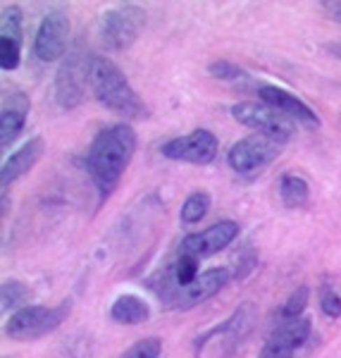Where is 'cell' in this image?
I'll use <instances>...</instances> for the list:
<instances>
[{
    "mask_svg": "<svg viewBox=\"0 0 341 358\" xmlns=\"http://www.w3.org/2000/svg\"><path fill=\"white\" fill-rule=\"evenodd\" d=\"M89 89L96 101L110 113L126 120H146L148 106L141 101L136 89L126 79V74L115 65L110 57L91 55L89 57Z\"/></svg>",
    "mask_w": 341,
    "mask_h": 358,
    "instance_id": "2",
    "label": "cell"
},
{
    "mask_svg": "<svg viewBox=\"0 0 341 358\" xmlns=\"http://www.w3.org/2000/svg\"><path fill=\"white\" fill-rule=\"evenodd\" d=\"M69 313H72L69 299L55 306H27L10 315V320L5 322V334L15 342H36V339L55 332L69 317Z\"/></svg>",
    "mask_w": 341,
    "mask_h": 358,
    "instance_id": "4",
    "label": "cell"
},
{
    "mask_svg": "<svg viewBox=\"0 0 341 358\" xmlns=\"http://www.w3.org/2000/svg\"><path fill=\"white\" fill-rule=\"evenodd\" d=\"M160 356H163V339L146 337V339H138L134 346H129L119 358H160Z\"/></svg>",
    "mask_w": 341,
    "mask_h": 358,
    "instance_id": "24",
    "label": "cell"
},
{
    "mask_svg": "<svg viewBox=\"0 0 341 358\" xmlns=\"http://www.w3.org/2000/svg\"><path fill=\"white\" fill-rule=\"evenodd\" d=\"M280 199L286 208H303L310 201V184L300 175L286 172L280 179Z\"/></svg>",
    "mask_w": 341,
    "mask_h": 358,
    "instance_id": "18",
    "label": "cell"
},
{
    "mask_svg": "<svg viewBox=\"0 0 341 358\" xmlns=\"http://www.w3.org/2000/svg\"><path fill=\"white\" fill-rule=\"evenodd\" d=\"M322 50H325L327 55H332L334 60H341V41H329L322 45Z\"/></svg>",
    "mask_w": 341,
    "mask_h": 358,
    "instance_id": "27",
    "label": "cell"
},
{
    "mask_svg": "<svg viewBox=\"0 0 341 358\" xmlns=\"http://www.w3.org/2000/svg\"><path fill=\"white\" fill-rule=\"evenodd\" d=\"M45 151V141L41 136H34L29 141L22 143L17 151L5 158L3 163V170H0V184H3V194H8V189L13 187L17 179H22L31 170L34 165L41 160V155Z\"/></svg>",
    "mask_w": 341,
    "mask_h": 358,
    "instance_id": "16",
    "label": "cell"
},
{
    "mask_svg": "<svg viewBox=\"0 0 341 358\" xmlns=\"http://www.w3.org/2000/svg\"><path fill=\"white\" fill-rule=\"evenodd\" d=\"M313 332V320L310 317H298V320L280 322L273 334L265 339L258 358H293V354L310 339Z\"/></svg>",
    "mask_w": 341,
    "mask_h": 358,
    "instance_id": "11",
    "label": "cell"
},
{
    "mask_svg": "<svg viewBox=\"0 0 341 358\" xmlns=\"http://www.w3.org/2000/svg\"><path fill=\"white\" fill-rule=\"evenodd\" d=\"M232 280V273L229 268L219 265V268H210V270H203L198 280L189 287H175L170 282L160 280L158 275H150L146 280V287L150 292L158 296V301L170 310H191L196 306L210 301L212 296H217L224 287L229 285Z\"/></svg>",
    "mask_w": 341,
    "mask_h": 358,
    "instance_id": "3",
    "label": "cell"
},
{
    "mask_svg": "<svg viewBox=\"0 0 341 358\" xmlns=\"http://www.w3.org/2000/svg\"><path fill=\"white\" fill-rule=\"evenodd\" d=\"M280 146L282 143H277L263 134L246 136L229 148L227 163L239 175H253V172H260L263 167L273 165L280 158Z\"/></svg>",
    "mask_w": 341,
    "mask_h": 358,
    "instance_id": "8",
    "label": "cell"
},
{
    "mask_svg": "<svg viewBox=\"0 0 341 358\" xmlns=\"http://www.w3.org/2000/svg\"><path fill=\"white\" fill-rule=\"evenodd\" d=\"M143 10L138 5H117V8L108 10L101 20V43L110 53H119L126 50L138 38V31L143 27Z\"/></svg>",
    "mask_w": 341,
    "mask_h": 358,
    "instance_id": "7",
    "label": "cell"
},
{
    "mask_svg": "<svg viewBox=\"0 0 341 358\" xmlns=\"http://www.w3.org/2000/svg\"><path fill=\"white\" fill-rule=\"evenodd\" d=\"M138 136L129 124H110L101 129L86 151V172L94 182L98 199L108 201L122 182L126 167L136 153Z\"/></svg>",
    "mask_w": 341,
    "mask_h": 358,
    "instance_id": "1",
    "label": "cell"
},
{
    "mask_svg": "<svg viewBox=\"0 0 341 358\" xmlns=\"http://www.w3.org/2000/svg\"><path fill=\"white\" fill-rule=\"evenodd\" d=\"M208 74L212 79H219V82H244V79H248L246 69H241L229 60H212L208 65Z\"/></svg>",
    "mask_w": 341,
    "mask_h": 358,
    "instance_id": "23",
    "label": "cell"
},
{
    "mask_svg": "<svg viewBox=\"0 0 341 358\" xmlns=\"http://www.w3.org/2000/svg\"><path fill=\"white\" fill-rule=\"evenodd\" d=\"M236 236H239V224L234 220H222L205 227L203 232L184 236L182 244H179V253H187V256H194L201 261V258L215 256L222 248H227Z\"/></svg>",
    "mask_w": 341,
    "mask_h": 358,
    "instance_id": "12",
    "label": "cell"
},
{
    "mask_svg": "<svg viewBox=\"0 0 341 358\" xmlns=\"http://www.w3.org/2000/svg\"><path fill=\"white\" fill-rule=\"evenodd\" d=\"M308 301H310L308 287L303 285V287H298V289H293L280 308V322H289V320H298V317H303V310H305V306H308Z\"/></svg>",
    "mask_w": 341,
    "mask_h": 358,
    "instance_id": "21",
    "label": "cell"
},
{
    "mask_svg": "<svg viewBox=\"0 0 341 358\" xmlns=\"http://www.w3.org/2000/svg\"><path fill=\"white\" fill-rule=\"evenodd\" d=\"M317 301H320V308L322 313H325L329 320H339L341 317V294L334 289V285H320V289H317Z\"/></svg>",
    "mask_w": 341,
    "mask_h": 358,
    "instance_id": "22",
    "label": "cell"
},
{
    "mask_svg": "<svg viewBox=\"0 0 341 358\" xmlns=\"http://www.w3.org/2000/svg\"><path fill=\"white\" fill-rule=\"evenodd\" d=\"M69 41V20L65 10H50L41 20L34 36V55L41 62H55L65 57Z\"/></svg>",
    "mask_w": 341,
    "mask_h": 358,
    "instance_id": "10",
    "label": "cell"
},
{
    "mask_svg": "<svg viewBox=\"0 0 341 358\" xmlns=\"http://www.w3.org/2000/svg\"><path fill=\"white\" fill-rule=\"evenodd\" d=\"M29 287L22 285L20 280H5L3 282V292H0V301H3V310H22L27 308L29 301Z\"/></svg>",
    "mask_w": 341,
    "mask_h": 358,
    "instance_id": "20",
    "label": "cell"
},
{
    "mask_svg": "<svg viewBox=\"0 0 341 358\" xmlns=\"http://www.w3.org/2000/svg\"><path fill=\"white\" fill-rule=\"evenodd\" d=\"M258 265V256H256V251L253 248H246L244 253L239 256V265H236V273H234V277L236 280H241V277H246L248 273H251L253 268Z\"/></svg>",
    "mask_w": 341,
    "mask_h": 358,
    "instance_id": "25",
    "label": "cell"
},
{
    "mask_svg": "<svg viewBox=\"0 0 341 358\" xmlns=\"http://www.w3.org/2000/svg\"><path fill=\"white\" fill-rule=\"evenodd\" d=\"M232 117L239 124L248 127V129H256L258 134L273 138L277 143H286L291 141L293 134H296V127H293V120H289L286 115H282L275 108L265 106V103H234L229 108Z\"/></svg>",
    "mask_w": 341,
    "mask_h": 358,
    "instance_id": "5",
    "label": "cell"
},
{
    "mask_svg": "<svg viewBox=\"0 0 341 358\" xmlns=\"http://www.w3.org/2000/svg\"><path fill=\"white\" fill-rule=\"evenodd\" d=\"M150 317V306L138 294H119L110 306V320L117 325H138Z\"/></svg>",
    "mask_w": 341,
    "mask_h": 358,
    "instance_id": "17",
    "label": "cell"
},
{
    "mask_svg": "<svg viewBox=\"0 0 341 358\" xmlns=\"http://www.w3.org/2000/svg\"><path fill=\"white\" fill-rule=\"evenodd\" d=\"M22 10L20 5H3L0 13V67L3 72H15L22 62Z\"/></svg>",
    "mask_w": 341,
    "mask_h": 358,
    "instance_id": "13",
    "label": "cell"
},
{
    "mask_svg": "<svg viewBox=\"0 0 341 358\" xmlns=\"http://www.w3.org/2000/svg\"><path fill=\"white\" fill-rule=\"evenodd\" d=\"M219 151V141L210 129H196L191 134L175 136L160 146V153L167 160L191 165H210Z\"/></svg>",
    "mask_w": 341,
    "mask_h": 358,
    "instance_id": "9",
    "label": "cell"
},
{
    "mask_svg": "<svg viewBox=\"0 0 341 358\" xmlns=\"http://www.w3.org/2000/svg\"><path fill=\"white\" fill-rule=\"evenodd\" d=\"M258 98L265 103V106L280 110L282 115H286L289 120H293V122H300L305 127H320V117H317V113L313 110V108H310L305 101H300L296 94L282 89V86L260 84L258 86Z\"/></svg>",
    "mask_w": 341,
    "mask_h": 358,
    "instance_id": "14",
    "label": "cell"
},
{
    "mask_svg": "<svg viewBox=\"0 0 341 358\" xmlns=\"http://www.w3.org/2000/svg\"><path fill=\"white\" fill-rule=\"evenodd\" d=\"M320 8L329 15V20L341 24V0H327V3H320Z\"/></svg>",
    "mask_w": 341,
    "mask_h": 358,
    "instance_id": "26",
    "label": "cell"
},
{
    "mask_svg": "<svg viewBox=\"0 0 341 358\" xmlns=\"http://www.w3.org/2000/svg\"><path fill=\"white\" fill-rule=\"evenodd\" d=\"M29 110H31V103L24 91L10 89L3 94V106H0V143L3 148H8L24 129Z\"/></svg>",
    "mask_w": 341,
    "mask_h": 358,
    "instance_id": "15",
    "label": "cell"
},
{
    "mask_svg": "<svg viewBox=\"0 0 341 358\" xmlns=\"http://www.w3.org/2000/svg\"><path fill=\"white\" fill-rule=\"evenodd\" d=\"M210 206H212V199L203 189L189 194L187 199H184L182 208H179V220H182V224H198L208 215Z\"/></svg>",
    "mask_w": 341,
    "mask_h": 358,
    "instance_id": "19",
    "label": "cell"
},
{
    "mask_svg": "<svg viewBox=\"0 0 341 358\" xmlns=\"http://www.w3.org/2000/svg\"><path fill=\"white\" fill-rule=\"evenodd\" d=\"M89 86V57L82 50H67L55 72V103L62 110H74L84 103Z\"/></svg>",
    "mask_w": 341,
    "mask_h": 358,
    "instance_id": "6",
    "label": "cell"
}]
</instances>
